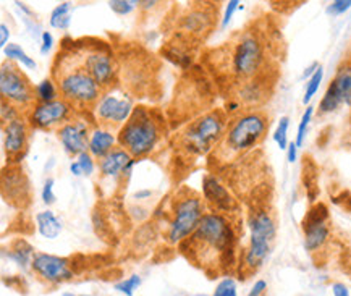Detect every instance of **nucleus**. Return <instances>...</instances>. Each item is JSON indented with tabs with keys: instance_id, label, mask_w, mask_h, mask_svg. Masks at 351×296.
<instances>
[{
	"instance_id": "1",
	"label": "nucleus",
	"mask_w": 351,
	"mask_h": 296,
	"mask_svg": "<svg viewBox=\"0 0 351 296\" xmlns=\"http://www.w3.org/2000/svg\"><path fill=\"white\" fill-rule=\"evenodd\" d=\"M238 235L230 215L208 212L199 225L178 248L196 267L209 275L227 272L235 266Z\"/></svg>"
},
{
	"instance_id": "2",
	"label": "nucleus",
	"mask_w": 351,
	"mask_h": 296,
	"mask_svg": "<svg viewBox=\"0 0 351 296\" xmlns=\"http://www.w3.org/2000/svg\"><path fill=\"white\" fill-rule=\"evenodd\" d=\"M51 78L56 82L60 97L70 102L78 112L93 114L102 97V91L89 71L84 69L80 46H64L53 58Z\"/></svg>"
},
{
	"instance_id": "3",
	"label": "nucleus",
	"mask_w": 351,
	"mask_h": 296,
	"mask_svg": "<svg viewBox=\"0 0 351 296\" xmlns=\"http://www.w3.org/2000/svg\"><path fill=\"white\" fill-rule=\"evenodd\" d=\"M167 133V122L159 109L147 106L134 107L128 122L117 132L121 149L130 152L133 159L151 156Z\"/></svg>"
},
{
	"instance_id": "4",
	"label": "nucleus",
	"mask_w": 351,
	"mask_h": 296,
	"mask_svg": "<svg viewBox=\"0 0 351 296\" xmlns=\"http://www.w3.org/2000/svg\"><path fill=\"white\" fill-rule=\"evenodd\" d=\"M269 132V116L263 110L246 109L228 119L227 130L214 149V156L222 162H230L238 156L246 154L264 140Z\"/></svg>"
},
{
	"instance_id": "5",
	"label": "nucleus",
	"mask_w": 351,
	"mask_h": 296,
	"mask_svg": "<svg viewBox=\"0 0 351 296\" xmlns=\"http://www.w3.org/2000/svg\"><path fill=\"white\" fill-rule=\"evenodd\" d=\"M228 119L227 110L213 109L197 115L175 136V149L184 157H201L214 152L222 141Z\"/></svg>"
},
{
	"instance_id": "6",
	"label": "nucleus",
	"mask_w": 351,
	"mask_h": 296,
	"mask_svg": "<svg viewBox=\"0 0 351 296\" xmlns=\"http://www.w3.org/2000/svg\"><path fill=\"white\" fill-rule=\"evenodd\" d=\"M206 214L204 197L188 186L178 188L169 203V228L165 240L170 245H182L191 236Z\"/></svg>"
},
{
	"instance_id": "7",
	"label": "nucleus",
	"mask_w": 351,
	"mask_h": 296,
	"mask_svg": "<svg viewBox=\"0 0 351 296\" xmlns=\"http://www.w3.org/2000/svg\"><path fill=\"white\" fill-rule=\"evenodd\" d=\"M250 243L240 259V273L247 279L264 266L271 253L272 241L276 240L277 225L274 215L267 209H256L250 214Z\"/></svg>"
},
{
	"instance_id": "8",
	"label": "nucleus",
	"mask_w": 351,
	"mask_h": 296,
	"mask_svg": "<svg viewBox=\"0 0 351 296\" xmlns=\"http://www.w3.org/2000/svg\"><path fill=\"white\" fill-rule=\"evenodd\" d=\"M265 58L264 42L258 33L246 31L238 38L228 58V70L238 86L264 76Z\"/></svg>"
},
{
	"instance_id": "9",
	"label": "nucleus",
	"mask_w": 351,
	"mask_h": 296,
	"mask_svg": "<svg viewBox=\"0 0 351 296\" xmlns=\"http://www.w3.org/2000/svg\"><path fill=\"white\" fill-rule=\"evenodd\" d=\"M0 96L2 101L10 102L25 115L31 107L38 104L36 86H33L25 71L12 60H3L0 66Z\"/></svg>"
},
{
	"instance_id": "10",
	"label": "nucleus",
	"mask_w": 351,
	"mask_h": 296,
	"mask_svg": "<svg viewBox=\"0 0 351 296\" xmlns=\"http://www.w3.org/2000/svg\"><path fill=\"white\" fill-rule=\"evenodd\" d=\"M83 57L84 69L89 71L94 82L99 84L102 91H110L119 82V62L107 46L94 44V46H80Z\"/></svg>"
},
{
	"instance_id": "11",
	"label": "nucleus",
	"mask_w": 351,
	"mask_h": 296,
	"mask_svg": "<svg viewBox=\"0 0 351 296\" xmlns=\"http://www.w3.org/2000/svg\"><path fill=\"white\" fill-rule=\"evenodd\" d=\"M133 110L134 106L132 96L125 92L119 94L114 88L110 91H106L102 94V97L99 99V102L93 110V119L94 122L99 123V127L119 132L128 122Z\"/></svg>"
},
{
	"instance_id": "12",
	"label": "nucleus",
	"mask_w": 351,
	"mask_h": 296,
	"mask_svg": "<svg viewBox=\"0 0 351 296\" xmlns=\"http://www.w3.org/2000/svg\"><path fill=\"white\" fill-rule=\"evenodd\" d=\"M214 3H197L191 7L184 15L180 18L178 28L180 31L175 34V39L195 46V42L204 41V38L214 28L217 21V8L210 7Z\"/></svg>"
},
{
	"instance_id": "13",
	"label": "nucleus",
	"mask_w": 351,
	"mask_h": 296,
	"mask_svg": "<svg viewBox=\"0 0 351 296\" xmlns=\"http://www.w3.org/2000/svg\"><path fill=\"white\" fill-rule=\"evenodd\" d=\"M78 114L70 102L65 99H57L53 102H38L26 112V120L34 130H58L70 122Z\"/></svg>"
},
{
	"instance_id": "14",
	"label": "nucleus",
	"mask_w": 351,
	"mask_h": 296,
	"mask_svg": "<svg viewBox=\"0 0 351 296\" xmlns=\"http://www.w3.org/2000/svg\"><path fill=\"white\" fill-rule=\"evenodd\" d=\"M31 271L38 280L47 285H62L73 280L76 275L73 259L47 253H36Z\"/></svg>"
},
{
	"instance_id": "15",
	"label": "nucleus",
	"mask_w": 351,
	"mask_h": 296,
	"mask_svg": "<svg viewBox=\"0 0 351 296\" xmlns=\"http://www.w3.org/2000/svg\"><path fill=\"white\" fill-rule=\"evenodd\" d=\"M2 197L12 208L25 210L29 208L31 199V185L28 175L25 173L23 167L18 165H5L2 170Z\"/></svg>"
},
{
	"instance_id": "16",
	"label": "nucleus",
	"mask_w": 351,
	"mask_h": 296,
	"mask_svg": "<svg viewBox=\"0 0 351 296\" xmlns=\"http://www.w3.org/2000/svg\"><path fill=\"white\" fill-rule=\"evenodd\" d=\"M304 248L308 253H319L330 238V227H328V209L324 203L314 204L303 221Z\"/></svg>"
},
{
	"instance_id": "17",
	"label": "nucleus",
	"mask_w": 351,
	"mask_h": 296,
	"mask_svg": "<svg viewBox=\"0 0 351 296\" xmlns=\"http://www.w3.org/2000/svg\"><path fill=\"white\" fill-rule=\"evenodd\" d=\"M31 125L26 120V115L13 120L2 127L3 134V152L7 157V165H18L28 151Z\"/></svg>"
},
{
	"instance_id": "18",
	"label": "nucleus",
	"mask_w": 351,
	"mask_h": 296,
	"mask_svg": "<svg viewBox=\"0 0 351 296\" xmlns=\"http://www.w3.org/2000/svg\"><path fill=\"white\" fill-rule=\"evenodd\" d=\"M86 112H78L70 122L57 130V136L64 149L70 156L78 157L83 152H88L89 136H91V122L86 120Z\"/></svg>"
},
{
	"instance_id": "19",
	"label": "nucleus",
	"mask_w": 351,
	"mask_h": 296,
	"mask_svg": "<svg viewBox=\"0 0 351 296\" xmlns=\"http://www.w3.org/2000/svg\"><path fill=\"white\" fill-rule=\"evenodd\" d=\"M202 197L210 212L232 215L238 212V203L230 190L215 177L214 173H206L202 178Z\"/></svg>"
},
{
	"instance_id": "20",
	"label": "nucleus",
	"mask_w": 351,
	"mask_h": 296,
	"mask_svg": "<svg viewBox=\"0 0 351 296\" xmlns=\"http://www.w3.org/2000/svg\"><path fill=\"white\" fill-rule=\"evenodd\" d=\"M134 164H136V159H133L130 152L117 146L110 154L99 160V172H101L102 178H110V180L125 177L128 178L132 175Z\"/></svg>"
},
{
	"instance_id": "21",
	"label": "nucleus",
	"mask_w": 351,
	"mask_h": 296,
	"mask_svg": "<svg viewBox=\"0 0 351 296\" xmlns=\"http://www.w3.org/2000/svg\"><path fill=\"white\" fill-rule=\"evenodd\" d=\"M117 146H119V140H117V132H114V130L104 127L93 128L91 136H89L88 152L94 159H104Z\"/></svg>"
},
{
	"instance_id": "22",
	"label": "nucleus",
	"mask_w": 351,
	"mask_h": 296,
	"mask_svg": "<svg viewBox=\"0 0 351 296\" xmlns=\"http://www.w3.org/2000/svg\"><path fill=\"white\" fill-rule=\"evenodd\" d=\"M3 256L15 262L21 271H28V269H31V264H33L36 249L25 238H15L8 245V248H3Z\"/></svg>"
},
{
	"instance_id": "23",
	"label": "nucleus",
	"mask_w": 351,
	"mask_h": 296,
	"mask_svg": "<svg viewBox=\"0 0 351 296\" xmlns=\"http://www.w3.org/2000/svg\"><path fill=\"white\" fill-rule=\"evenodd\" d=\"M36 228H38L39 235L43 238L47 240H56L60 236L62 233V221L57 217L56 212H52L51 209L40 210V212L36 214Z\"/></svg>"
},
{
	"instance_id": "24",
	"label": "nucleus",
	"mask_w": 351,
	"mask_h": 296,
	"mask_svg": "<svg viewBox=\"0 0 351 296\" xmlns=\"http://www.w3.org/2000/svg\"><path fill=\"white\" fill-rule=\"evenodd\" d=\"M332 83L335 84L343 104L351 107V58H346L343 64L337 69V73L334 79H332Z\"/></svg>"
},
{
	"instance_id": "25",
	"label": "nucleus",
	"mask_w": 351,
	"mask_h": 296,
	"mask_svg": "<svg viewBox=\"0 0 351 296\" xmlns=\"http://www.w3.org/2000/svg\"><path fill=\"white\" fill-rule=\"evenodd\" d=\"M71 10H73V5L70 2H62L60 5H57L52 10L51 18H49V25L53 29L66 31L71 25Z\"/></svg>"
},
{
	"instance_id": "26",
	"label": "nucleus",
	"mask_w": 351,
	"mask_h": 296,
	"mask_svg": "<svg viewBox=\"0 0 351 296\" xmlns=\"http://www.w3.org/2000/svg\"><path fill=\"white\" fill-rule=\"evenodd\" d=\"M3 56L7 57V60L18 62V64L26 66L28 70L38 69V64L34 62V58L29 57L28 53L21 49V46H18V44H8V46L3 49Z\"/></svg>"
},
{
	"instance_id": "27",
	"label": "nucleus",
	"mask_w": 351,
	"mask_h": 296,
	"mask_svg": "<svg viewBox=\"0 0 351 296\" xmlns=\"http://www.w3.org/2000/svg\"><path fill=\"white\" fill-rule=\"evenodd\" d=\"M341 104H343V101H341V97H340L339 91H337L335 84L330 82L326 94H324L321 104H319V114L321 115L332 114V112H335Z\"/></svg>"
},
{
	"instance_id": "28",
	"label": "nucleus",
	"mask_w": 351,
	"mask_h": 296,
	"mask_svg": "<svg viewBox=\"0 0 351 296\" xmlns=\"http://www.w3.org/2000/svg\"><path fill=\"white\" fill-rule=\"evenodd\" d=\"M60 99V92L56 82L52 78H46L36 84V101L38 102H53Z\"/></svg>"
},
{
	"instance_id": "29",
	"label": "nucleus",
	"mask_w": 351,
	"mask_h": 296,
	"mask_svg": "<svg viewBox=\"0 0 351 296\" xmlns=\"http://www.w3.org/2000/svg\"><path fill=\"white\" fill-rule=\"evenodd\" d=\"M322 78H324V69H322V66H319V69L316 70V73H314L311 78H309L308 84H306V91H304V97H303V104L304 106H308L309 102H311V99L316 96L319 88H321Z\"/></svg>"
},
{
	"instance_id": "30",
	"label": "nucleus",
	"mask_w": 351,
	"mask_h": 296,
	"mask_svg": "<svg viewBox=\"0 0 351 296\" xmlns=\"http://www.w3.org/2000/svg\"><path fill=\"white\" fill-rule=\"evenodd\" d=\"M139 286H141V277L134 273V275H130L128 279L117 282V284L114 285V288L119 291V293L125 295V296H133L134 293H136V290L139 288Z\"/></svg>"
},
{
	"instance_id": "31",
	"label": "nucleus",
	"mask_w": 351,
	"mask_h": 296,
	"mask_svg": "<svg viewBox=\"0 0 351 296\" xmlns=\"http://www.w3.org/2000/svg\"><path fill=\"white\" fill-rule=\"evenodd\" d=\"M288 128H290V119L282 116L276 128V133H274V140H276L280 149H288V145H290L288 143Z\"/></svg>"
},
{
	"instance_id": "32",
	"label": "nucleus",
	"mask_w": 351,
	"mask_h": 296,
	"mask_svg": "<svg viewBox=\"0 0 351 296\" xmlns=\"http://www.w3.org/2000/svg\"><path fill=\"white\" fill-rule=\"evenodd\" d=\"M109 7L112 12L117 13V15L125 16L130 15L134 8H138L139 2H136V0H110Z\"/></svg>"
},
{
	"instance_id": "33",
	"label": "nucleus",
	"mask_w": 351,
	"mask_h": 296,
	"mask_svg": "<svg viewBox=\"0 0 351 296\" xmlns=\"http://www.w3.org/2000/svg\"><path fill=\"white\" fill-rule=\"evenodd\" d=\"M314 115V107L309 106L308 109L304 110L303 116H301V122H300V127H298V133H296V146L301 147L304 143V138H306V133H308V128H309V123H311V119Z\"/></svg>"
},
{
	"instance_id": "34",
	"label": "nucleus",
	"mask_w": 351,
	"mask_h": 296,
	"mask_svg": "<svg viewBox=\"0 0 351 296\" xmlns=\"http://www.w3.org/2000/svg\"><path fill=\"white\" fill-rule=\"evenodd\" d=\"M0 107H2V109H0V120H2V127L3 125H8L10 122H13V120L20 119V116L25 115L23 112L18 109V107H15L7 101H2V106Z\"/></svg>"
},
{
	"instance_id": "35",
	"label": "nucleus",
	"mask_w": 351,
	"mask_h": 296,
	"mask_svg": "<svg viewBox=\"0 0 351 296\" xmlns=\"http://www.w3.org/2000/svg\"><path fill=\"white\" fill-rule=\"evenodd\" d=\"M213 296H237V284L232 277H225L220 280Z\"/></svg>"
},
{
	"instance_id": "36",
	"label": "nucleus",
	"mask_w": 351,
	"mask_h": 296,
	"mask_svg": "<svg viewBox=\"0 0 351 296\" xmlns=\"http://www.w3.org/2000/svg\"><path fill=\"white\" fill-rule=\"evenodd\" d=\"M78 164L81 170H83V175H86V177H89V175L94 173V170H96V162H94V157L89 154V152H83V154L78 156Z\"/></svg>"
},
{
	"instance_id": "37",
	"label": "nucleus",
	"mask_w": 351,
	"mask_h": 296,
	"mask_svg": "<svg viewBox=\"0 0 351 296\" xmlns=\"http://www.w3.org/2000/svg\"><path fill=\"white\" fill-rule=\"evenodd\" d=\"M53 185H56L53 178H47V180L44 182L40 197H43L44 204H46V206H52L53 203H56V193H53Z\"/></svg>"
},
{
	"instance_id": "38",
	"label": "nucleus",
	"mask_w": 351,
	"mask_h": 296,
	"mask_svg": "<svg viewBox=\"0 0 351 296\" xmlns=\"http://www.w3.org/2000/svg\"><path fill=\"white\" fill-rule=\"evenodd\" d=\"M351 8V0H335V2H332L330 5L327 7V13L332 16H337V15H341V13H345L346 10H350Z\"/></svg>"
},
{
	"instance_id": "39",
	"label": "nucleus",
	"mask_w": 351,
	"mask_h": 296,
	"mask_svg": "<svg viewBox=\"0 0 351 296\" xmlns=\"http://www.w3.org/2000/svg\"><path fill=\"white\" fill-rule=\"evenodd\" d=\"M238 7H240V2H238V0H232V2L227 3V8H225V15L222 18V28H227L228 23L232 21L233 15H235V12L238 10Z\"/></svg>"
},
{
	"instance_id": "40",
	"label": "nucleus",
	"mask_w": 351,
	"mask_h": 296,
	"mask_svg": "<svg viewBox=\"0 0 351 296\" xmlns=\"http://www.w3.org/2000/svg\"><path fill=\"white\" fill-rule=\"evenodd\" d=\"M52 46H53L52 34L49 33V31H43V34H40V53L46 56V53L51 52Z\"/></svg>"
},
{
	"instance_id": "41",
	"label": "nucleus",
	"mask_w": 351,
	"mask_h": 296,
	"mask_svg": "<svg viewBox=\"0 0 351 296\" xmlns=\"http://www.w3.org/2000/svg\"><path fill=\"white\" fill-rule=\"evenodd\" d=\"M332 295L334 296H351L348 286L345 284H341V282H335V284H332Z\"/></svg>"
},
{
	"instance_id": "42",
	"label": "nucleus",
	"mask_w": 351,
	"mask_h": 296,
	"mask_svg": "<svg viewBox=\"0 0 351 296\" xmlns=\"http://www.w3.org/2000/svg\"><path fill=\"white\" fill-rule=\"evenodd\" d=\"M267 290V284H265L264 280H258L256 284L253 285V288L250 290V293H247L246 296H261L264 293V291Z\"/></svg>"
},
{
	"instance_id": "43",
	"label": "nucleus",
	"mask_w": 351,
	"mask_h": 296,
	"mask_svg": "<svg viewBox=\"0 0 351 296\" xmlns=\"http://www.w3.org/2000/svg\"><path fill=\"white\" fill-rule=\"evenodd\" d=\"M8 39H10V28L5 23L0 25V46L5 49L8 46Z\"/></svg>"
},
{
	"instance_id": "44",
	"label": "nucleus",
	"mask_w": 351,
	"mask_h": 296,
	"mask_svg": "<svg viewBox=\"0 0 351 296\" xmlns=\"http://www.w3.org/2000/svg\"><path fill=\"white\" fill-rule=\"evenodd\" d=\"M287 157H288V162L290 164L296 162V157H298V146H296V143H290V145H288Z\"/></svg>"
},
{
	"instance_id": "45",
	"label": "nucleus",
	"mask_w": 351,
	"mask_h": 296,
	"mask_svg": "<svg viewBox=\"0 0 351 296\" xmlns=\"http://www.w3.org/2000/svg\"><path fill=\"white\" fill-rule=\"evenodd\" d=\"M70 170H71V173L75 175V177H80V175H83V170H81L78 160H75V162H71Z\"/></svg>"
},
{
	"instance_id": "46",
	"label": "nucleus",
	"mask_w": 351,
	"mask_h": 296,
	"mask_svg": "<svg viewBox=\"0 0 351 296\" xmlns=\"http://www.w3.org/2000/svg\"><path fill=\"white\" fill-rule=\"evenodd\" d=\"M146 196H151V191H141V193H136V197H146Z\"/></svg>"
},
{
	"instance_id": "47",
	"label": "nucleus",
	"mask_w": 351,
	"mask_h": 296,
	"mask_svg": "<svg viewBox=\"0 0 351 296\" xmlns=\"http://www.w3.org/2000/svg\"><path fill=\"white\" fill-rule=\"evenodd\" d=\"M62 296H91V295H73V293H64Z\"/></svg>"
},
{
	"instance_id": "48",
	"label": "nucleus",
	"mask_w": 351,
	"mask_h": 296,
	"mask_svg": "<svg viewBox=\"0 0 351 296\" xmlns=\"http://www.w3.org/2000/svg\"><path fill=\"white\" fill-rule=\"evenodd\" d=\"M348 272L351 273V264H350V266H348Z\"/></svg>"
},
{
	"instance_id": "49",
	"label": "nucleus",
	"mask_w": 351,
	"mask_h": 296,
	"mask_svg": "<svg viewBox=\"0 0 351 296\" xmlns=\"http://www.w3.org/2000/svg\"><path fill=\"white\" fill-rule=\"evenodd\" d=\"M193 296H208V295H193Z\"/></svg>"
}]
</instances>
